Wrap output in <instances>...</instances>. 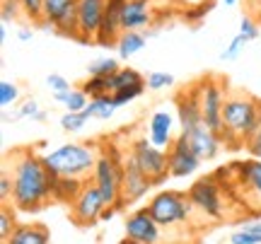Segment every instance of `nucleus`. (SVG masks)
Masks as SVG:
<instances>
[{"label": "nucleus", "instance_id": "b1692460", "mask_svg": "<svg viewBox=\"0 0 261 244\" xmlns=\"http://www.w3.org/2000/svg\"><path fill=\"white\" fill-rule=\"evenodd\" d=\"M119 106L114 104V94L107 92V94H99V97H92L90 104L85 106V114L90 116V119H99V121H109L114 116Z\"/></svg>", "mask_w": 261, "mask_h": 244}, {"label": "nucleus", "instance_id": "e433bc0d", "mask_svg": "<svg viewBox=\"0 0 261 244\" xmlns=\"http://www.w3.org/2000/svg\"><path fill=\"white\" fill-rule=\"evenodd\" d=\"M240 34H242L247 41H254V39L261 37V29H259V19L254 17L252 12L249 15H244L242 22H240Z\"/></svg>", "mask_w": 261, "mask_h": 244}, {"label": "nucleus", "instance_id": "a18cd8bd", "mask_svg": "<svg viewBox=\"0 0 261 244\" xmlns=\"http://www.w3.org/2000/svg\"><path fill=\"white\" fill-rule=\"evenodd\" d=\"M158 8H162V5H169V8H177V3L179 0H152Z\"/></svg>", "mask_w": 261, "mask_h": 244}, {"label": "nucleus", "instance_id": "bb28decb", "mask_svg": "<svg viewBox=\"0 0 261 244\" xmlns=\"http://www.w3.org/2000/svg\"><path fill=\"white\" fill-rule=\"evenodd\" d=\"M230 244H261V220L247 223L240 230H234L232 235L227 237Z\"/></svg>", "mask_w": 261, "mask_h": 244}, {"label": "nucleus", "instance_id": "09e8293b", "mask_svg": "<svg viewBox=\"0 0 261 244\" xmlns=\"http://www.w3.org/2000/svg\"><path fill=\"white\" fill-rule=\"evenodd\" d=\"M34 121H39V123H46V112H39L37 114V119Z\"/></svg>", "mask_w": 261, "mask_h": 244}, {"label": "nucleus", "instance_id": "72a5a7b5", "mask_svg": "<svg viewBox=\"0 0 261 244\" xmlns=\"http://www.w3.org/2000/svg\"><path fill=\"white\" fill-rule=\"evenodd\" d=\"M145 90H148V85H133V87L116 90V92H112L114 94V104H116V106H126V104H130L133 99H138Z\"/></svg>", "mask_w": 261, "mask_h": 244}, {"label": "nucleus", "instance_id": "37998d69", "mask_svg": "<svg viewBox=\"0 0 261 244\" xmlns=\"http://www.w3.org/2000/svg\"><path fill=\"white\" fill-rule=\"evenodd\" d=\"M244 148H247V152H249L252 157H259V160H261V126H259V131H256L249 141L244 143Z\"/></svg>", "mask_w": 261, "mask_h": 244}, {"label": "nucleus", "instance_id": "c85d7f7f", "mask_svg": "<svg viewBox=\"0 0 261 244\" xmlns=\"http://www.w3.org/2000/svg\"><path fill=\"white\" fill-rule=\"evenodd\" d=\"M80 90H83V92L87 94L90 99H92V97H99V94L112 92V85H109V77H104V75H90L83 85H80Z\"/></svg>", "mask_w": 261, "mask_h": 244}, {"label": "nucleus", "instance_id": "2eb2a0df", "mask_svg": "<svg viewBox=\"0 0 261 244\" xmlns=\"http://www.w3.org/2000/svg\"><path fill=\"white\" fill-rule=\"evenodd\" d=\"M104 8H107V0H77L80 37L75 41H80L83 46H94L97 44V34H99V27H102L104 19Z\"/></svg>", "mask_w": 261, "mask_h": 244}, {"label": "nucleus", "instance_id": "c03bdc74", "mask_svg": "<svg viewBox=\"0 0 261 244\" xmlns=\"http://www.w3.org/2000/svg\"><path fill=\"white\" fill-rule=\"evenodd\" d=\"M17 39H19V41H29V39H32V29H29V27H22L17 32Z\"/></svg>", "mask_w": 261, "mask_h": 244}, {"label": "nucleus", "instance_id": "ddd939ff", "mask_svg": "<svg viewBox=\"0 0 261 244\" xmlns=\"http://www.w3.org/2000/svg\"><path fill=\"white\" fill-rule=\"evenodd\" d=\"M201 157L194 152L191 143H189L187 133H179L167 148V165H169V177L172 179H189L194 177L198 167H201Z\"/></svg>", "mask_w": 261, "mask_h": 244}, {"label": "nucleus", "instance_id": "f8f14e48", "mask_svg": "<svg viewBox=\"0 0 261 244\" xmlns=\"http://www.w3.org/2000/svg\"><path fill=\"white\" fill-rule=\"evenodd\" d=\"M123 232H126V237L121 239V244H158L162 239V227L150 215L148 206L126 215Z\"/></svg>", "mask_w": 261, "mask_h": 244}, {"label": "nucleus", "instance_id": "a19ab883", "mask_svg": "<svg viewBox=\"0 0 261 244\" xmlns=\"http://www.w3.org/2000/svg\"><path fill=\"white\" fill-rule=\"evenodd\" d=\"M39 112H41V109H39V102H37V99H32V97H29V99H24V102L19 104L17 116H19V119H32V121H34Z\"/></svg>", "mask_w": 261, "mask_h": 244}, {"label": "nucleus", "instance_id": "8fccbe9b", "mask_svg": "<svg viewBox=\"0 0 261 244\" xmlns=\"http://www.w3.org/2000/svg\"><path fill=\"white\" fill-rule=\"evenodd\" d=\"M225 5H237V0H223Z\"/></svg>", "mask_w": 261, "mask_h": 244}, {"label": "nucleus", "instance_id": "9d476101", "mask_svg": "<svg viewBox=\"0 0 261 244\" xmlns=\"http://www.w3.org/2000/svg\"><path fill=\"white\" fill-rule=\"evenodd\" d=\"M198 94L203 106V123L213 131H223V109L227 99V80L223 77H203L198 80Z\"/></svg>", "mask_w": 261, "mask_h": 244}, {"label": "nucleus", "instance_id": "49530a36", "mask_svg": "<svg viewBox=\"0 0 261 244\" xmlns=\"http://www.w3.org/2000/svg\"><path fill=\"white\" fill-rule=\"evenodd\" d=\"M198 3H203V0H179L177 8H191V5H198Z\"/></svg>", "mask_w": 261, "mask_h": 244}, {"label": "nucleus", "instance_id": "2f4dec72", "mask_svg": "<svg viewBox=\"0 0 261 244\" xmlns=\"http://www.w3.org/2000/svg\"><path fill=\"white\" fill-rule=\"evenodd\" d=\"M87 121H90V116L85 112H65L61 116V128L65 133H80L87 126Z\"/></svg>", "mask_w": 261, "mask_h": 244}, {"label": "nucleus", "instance_id": "aec40b11", "mask_svg": "<svg viewBox=\"0 0 261 244\" xmlns=\"http://www.w3.org/2000/svg\"><path fill=\"white\" fill-rule=\"evenodd\" d=\"M172 126H174V116L167 112V109H160V112H152L150 114V121H148V128H150V141L152 145L158 148H165L167 150L172 145Z\"/></svg>", "mask_w": 261, "mask_h": 244}, {"label": "nucleus", "instance_id": "de8ad7c7", "mask_svg": "<svg viewBox=\"0 0 261 244\" xmlns=\"http://www.w3.org/2000/svg\"><path fill=\"white\" fill-rule=\"evenodd\" d=\"M5 41H8V24L3 22L0 24V44H5Z\"/></svg>", "mask_w": 261, "mask_h": 244}, {"label": "nucleus", "instance_id": "5701e85b", "mask_svg": "<svg viewBox=\"0 0 261 244\" xmlns=\"http://www.w3.org/2000/svg\"><path fill=\"white\" fill-rule=\"evenodd\" d=\"M148 44V34L145 32H136V29H128V32H123L119 41H116V53L121 61H128L133 58L138 51H143Z\"/></svg>", "mask_w": 261, "mask_h": 244}, {"label": "nucleus", "instance_id": "412c9836", "mask_svg": "<svg viewBox=\"0 0 261 244\" xmlns=\"http://www.w3.org/2000/svg\"><path fill=\"white\" fill-rule=\"evenodd\" d=\"M85 179L80 177H54V186H51V198L54 203H65L73 206L75 198L80 196V191L85 188Z\"/></svg>", "mask_w": 261, "mask_h": 244}, {"label": "nucleus", "instance_id": "f704fd0d", "mask_svg": "<svg viewBox=\"0 0 261 244\" xmlns=\"http://www.w3.org/2000/svg\"><path fill=\"white\" fill-rule=\"evenodd\" d=\"M19 102V87L10 80H3L0 83V106L3 109H10L12 104Z\"/></svg>", "mask_w": 261, "mask_h": 244}, {"label": "nucleus", "instance_id": "6e6552de", "mask_svg": "<svg viewBox=\"0 0 261 244\" xmlns=\"http://www.w3.org/2000/svg\"><path fill=\"white\" fill-rule=\"evenodd\" d=\"M128 157L140 167L143 174L152 179V184L160 186L169 179V165H167V150L152 145L150 138H136L128 145Z\"/></svg>", "mask_w": 261, "mask_h": 244}, {"label": "nucleus", "instance_id": "a878e982", "mask_svg": "<svg viewBox=\"0 0 261 244\" xmlns=\"http://www.w3.org/2000/svg\"><path fill=\"white\" fill-rule=\"evenodd\" d=\"M109 85H112V92L123 90V87H133V85H145V77L140 75L136 68H119L114 75H109Z\"/></svg>", "mask_w": 261, "mask_h": 244}, {"label": "nucleus", "instance_id": "cd10ccee", "mask_svg": "<svg viewBox=\"0 0 261 244\" xmlns=\"http://www.w3.org/2000/svg\"><path fill=\"white\" fill-rule=\"evenodd\" d=\"M215 8V0H203V3H198V5H191V8H181V19L189 22V24H198V22H203L205 15H211Z\"/></svg>", "mask_w": 261, "mask_h": 244}, {"label": "nucleus", "instance_id": "393cba45", "mask_svg": "<svg viewBox=\"0 0 261 244\" xmlns=\"http://www.w3.org/2000/svg\"><path fill=\"white\" fill-rule=\"evenodd\" d=\"M54 99L58 104H63L65 112H85V106L90 104V97L77 87V90H68V92H54Z\"/></svg>", "mask_w": 261, "mask_h": 244}, {"label": "nucleus", "instance_id": "f03ea898", "mask_svg": "<svg viewBox=\"0 0 261 244\" xmlns=\"http://www.w3.org/2000/svg\"><path fill=\"white\" fill-rule=\"evenodd\" d=\"M261 126V99L247 92H230L223 109V145L240 150Z\"/></svg>", "mask_w": 261, "mask_h": 244}, {"label": "nucleus", "instance_id": "9b49d317", "mask_svg": "<svg viewBox=\"0 0 261 244\" xmlns=\"http://www.w3.org/2000/svg\"><path fill=\"white\" fill-rule=\"evenodd\" d=\"M104 208H107V201H104L102 191L90 179L85 184V188L80 191V196L75 198V203L70 206V223L75 227H80V230L94 227L97 223H102Z\"/></svg>", "mask_w": 261, "mask_h": 244}, {"label": "nucleus", "instance_id": "58836bf2", "mask_svg": "<svg viewBox=\"0 0 261 244\" xmlns=\"http://www.w3.org/2000/svg\"><path fill=\"white\" fill-rule=\"evenodd\" d=\"M247 44H249V41H247V39H244L242 34L237 32V37H232V41L225 46V51L220 53V58H223V61H234V58L242 53V48L247 46Z\"/></svg>", "mask_w": 261, "mask_h": 244}, {"label": "nucleus", "instance_id": "c9c22d12", "mask_svg": "<svg viewBox=\"0 0 261 244\" xmlns=\"http://www.w3.org/2000/svg\"><path fill=\"white\" fill-rule=\"evenodd\" d=\"M22 10H24V22L29 24H39L41 22V10H44V0H19Z\"/></svg>", "mask_w": 261, "mask_h": 244}, {"label": "nucleus", "instance_id": "0eeeda50", "mask_svg": "<svg viewBox=\"0 0 261 244\" xmlns=\"http://www.w3.org/2000/svg\"><path fill=\"white\" fill-rule=\"evenodd\" d=\"M223 184L218 181L215 174L196 179L194 184L187 188V196L191 201L194 210H198L203 218L211 220H223L227 213V198H225Z\"/></svg>", "mask_w": 261, "mask_h": 244}, {"label": "nucleus", "instance_id": "1a4fd4ad", "mask_svg": "<svg viewBox=\"0 0 261 244\" xmlns=\"http://www.w3.org/2000/svg\"><path fill=\"white\" fill-rule=\"evenodd\" d=\"M39 27L56 32L58 37L77 39V0H44L41 10V22Z\"/></svg>", "mask_w": 261, "mask_h": 244}, {"label": "nucleus", "instance_id": "c756f323", "mask_svg": "<svg viewBox=\"0 0 261 244\" xmlns=\"http://www.w3.org/2000/svg\"><path fill=\"white\" fill-rule=\"evenodd\" d=\"M15 210H17L15 206L10 208L8 203H3V210H0V239H3V242H8L10 237H12V232H15V227H17Z\"/></svg>", "mask_w": 261, "mask_h": 244}, {"label": "nucleus", "instance_id": "20e7f679", "mask_svg": "<svg viewBox=\"0 0 261 244\" xmlns=\"http://www.w3.org/2000/svg\"><path fill=\"white\" fill-rule=\"evenodd\" d=\"M123 174H126V155L114 143H99V157L90 179L99 186L107 206H114L121 196Z\"/></svg>", "mask_w": 261, "mask_h": 244}, {"label": "nucleus", "instance_id": "f3484780", "mask_svg": "<svg viewBox=\"0 0 261 244\" xmlns=\"http://www.w3.org/2000/svg\"><path fill=\"white\" fill-rule=\"evenodd\" d=\"M123 32L136 29V32H145L148 27L158 24V8L152 0H126L121 15Z\"/></svg>", "mask_w": 261, "mask_h": 244}, {"label": "nucleus", "instance_id": "a211bd4d", "mask_svg": "<svg viewBox=\"0 0 261 244\" xmlns=\"http://www.w3.org/2000/svg\"><path fill=\"white\" fill-rule=\"evenodd\" d=\"M123 5H126V0H107L102 27H99V34H97V46L116 48V41L123 34V24H121Z\"/></svg>", "mask_w": 261, "mask_h": 244}, {"label": "nucleus", "instance_id": "ea45409f", "mask_svg": "<svg viewBox=\"0 0 261 244\" xmlns=\"http://www.w3.org/2000/svg\"><path fill=\"white\" fill-rule=\"evenodd\" d=\"M0 198H3V203H8L12 198V174L5 165H3V174H0Z\"/></svg>", "mask_w": 261, "mask_h": 244}, {"label": "nucleus", "instance_id": "423d86ee", "mask_svg": "<svg viewBox=\"0 0 261 244\" xmlns=\"http://www.w3.org/2000/svg\"><path fill=\"white\" fill-rule=\"evenodd\" d=\"M218 174H225L227 179H218L225 188H240L242 196L247 194L249 206L261 210V160L252 157V160H240L230 162L225 167L218 169Z\"/></svg>", "mask_w": 261, "mask_h": 244}, {"label": "nucleus", "instance_id": "473e14b6", "mask_svg": "<svg viewBox=\"0 0 261 244\" xmlns=\"http://www.w3.org/2000/svg\"><path fill=\"white\" fill-rule=\"evenodd\" d=\"M0 19H3L5 24L24 19V10H22V3H19V0H3V5H0Z\"/></svg>", "mask_w": 261, "mask_h": 244}, {"label": "nucleus", "instance_id": "7ed1b4c3", "mask_svg": "<svg viewBox=\"0 0 261 244\" xmlns=\"http://www.w3.org/2000/svg\"><path fill=\"white\" fill-rule=\"evenodd\" d=\"M99 157V143H65L44 155L46 167L56 177H90Z\"/></svg>", "mask_w": 261, "mask_h": 244}, {"label": "nucleus", "instance_id": "39448f33", "mask_svg": "<svg viewBox=\"0 0 261 244\" xmlns=\"http://www.w3.org/2000/svg\"><path fill=\"white\" fill-rule=\"evenodd\" d=\"M148 210L162 230H179L194 220V206L187 191H160L148 201Z\"/></svg>", "mask_w": 261, "mask_h": 244}, {"label": "nucleus", "instance_id": "79ce46f5", "mask_svg": "<svg viewBox=\"0 0 261 244\" xmlns=\"http://www.w3.org/2000/svg\"><path fill=\"white\" fill-rule=\"evenodd\" d=\"M46 85L51 87V92H68V90H73V85L68 83L63 75H58V73H51L46 77Z\"/></svg>", "mask_w": 261, "mask_h": 244}, {"label": "nucleus", "instance_id": "f257e3e1", "mask_svg": "<svg viewBox=\"0 0 261 244\" xmlns=\"http://www.w3.org/2000/svg\"><path fill=\"white\" fill-rule=\"evenodd\" d=\"M5 167L12 174V206L19 213H39L54 201V172L46 167L44 155H37L32 148H19L8 155Z\"/></svg>", "mask_w": 261, "mask_h": 244}, {"label": "nucleus", "instance_id": "4be33fe9", "mask_svg": "<svg viewBox=\"0 0 261 244\" xmlns=\"http://www.w3.org/2000/svg\"><path fill=\"white\" fill-rule=\"evenodd\" d=\"M48 242H51V232L41 223H22V225L15 227L12 237L8 239V244H48Z\"/></svg>", "mask_w": 261, "mask_h": 244}, {"label": "nucleus", "instance_id": "6ab92c4d", "mask_svg": "<svg viewBox=\"0 0 261 244\" xmlns=\"http://www.w3.org/2000/svg\"><path fill=\"white\" fill-rule=\"evenodd\" d=\"M187 138H189V143H191L194 152L203 162L215 160V157L220 155V150H223V135L218 131H213V128H208L205 123H201V126L194 128L191 133H187Z\"/></svg>", "mask_w": 261, "mask_h": 244}, {"label": "nucleus", "instance_id": "dca6fc26", "mask_svg": "<svg viewBox=\"0 0 261 244\" xmlns=\"http://www.w3.org/2000/svg\"><path fill=\"white\" fill-rule=\"evenodd\" d=\"M177 104V121L181 133H191L203 123V106H201V94H198V85H191L187 90L174 97Z\"/></svg>", "mask_w": 261, "mask_h": 244}, {"label": "nucleus", "instance_id": "4c0bfd02", "mask_svg": "<svg viewBox=\"0 0 261 244\" xmlns=\"http://www.w3.org/2000/svg\"><path fill=\"white\" fill-rule=\"evenodd\" d=\"M172 83H174V75H169V73H148V77H145V85L152 92H160V90L169 87Z\"/></svg>", "mask_w": 261, "mask_h": 244}, {"label": "nucleus", "instance_id": "7c9ffc66", "mask_svg": "<svg viewBox=\"0 0 261 244\" xmlns=\"http://www.w3.org/2000/svg\"><path fill=\"white\" fill-rule=\"evenodd\" d=\"M119 68H121L119 58H112V56L97 58V61H92V63L87 66V75H104V77H109V75H114Z\"/></svg>", "mask_w": 261, "mask_h": 244}, {"label": "nucleus", "instance_id": "4468645a", "mask_svg": "<svg viewBox=\"0 0 261 244\" xmlns=\"http://www.w3.org/2000/svg\"><path fill=\"white\" fill-rule=\"evenodd\" d=\"M152 186H155L152 179H150L148 174H143L138 165L126 155V174H123L121 196H119V201H116L114 206L119 208V213H123L128 206H133V203H138L140 198L148 196L150 191H152Z\"/></svg>", "mask_w": 261, "mask_h": 244}]
</instances>
